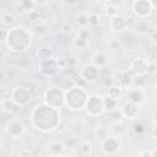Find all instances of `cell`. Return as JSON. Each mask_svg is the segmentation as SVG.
Here are the masks:
<instances>
[{"label":"cell","instance_id":"obj_26","mask_svg":"<svg viewBox=\"0 0 157 157\" xmlns=\"http://www.w3.org/2000/svg\"><path fill=\"white\" fill-rule=\"evenodd\" d=\"M13 9H15V13H20V15H22V13H25V12H26V10H25V7L22 6L21 1L16 2V4L13 5Z\"/></svg>","mask_w":157,"mask_h":157},{"label":"cell","instance_id":"obj_3","mask_svg":"<svg viewBox=\"0 0 157 157\" xmlns=\"http://www.w3.org/2000/svg\"><path fill=\"white\" fill-rule=\"evenodd\" d=\"M139 112H140L139 105H137V104H134V103H130V102L125 103V104L121 105V108H120L121 115H123L124 118H126V119H135V118H137Z\"/></svg>","mask_w":157,"mask_h":157},{"label":"cell","instance_id":"obj_21","mask_svg":"<svg viewBox=\"0 0 157 157\" xmlns=\"http://www.w3.org/2000/svg\"><path fill=\"white\" fill-rule=\"evenodd\" d=\"M105 13H107V16H109L110 18H113L114 16L118 15L117 7H115L113 4H108V6H107V9H105Z\"/></svg>","mask_w":157,"mask_h":157},{"label":"cell","instance_id":"obj_4","mask_svg":"<svg viewBox=\"0 0 157 157\" xmlns=\"http://www.w3.org/2000/svg\"><path fill=\"white\" fill-rule=\"evenodd\" d=\"M126 99L130 103L134 104H140L144 102V91L140 87H134V88H129L126 91Z\"/></svg>","mask_w":157,"mask_h":157},{"label":"cell","instance_id":"obj_10","mask_svg":"<svg viewBox=\"0 0 157 157\" xmlns=\"http://www.w3.org/2000/svg\"><path fill=\"white\" fill-rule=\"evenodd\" d=\"M1 103V109L4 112H7V113H17L18 109H20V105H17L12 98H5V99H1L0 101Z\"/></svg>","mask_w":157,"mask_h":157},{"label":"cell","instance_id":"obj_7","mask_svg":"<svg viewBox=\"0 0 157 157\" xmlns=\"http://www.w3.org/2000/svg\"><path fill=\"white\" fill-rule=\"evenodd\" d=\"M25 131V126L22 123L17 121V120H13L11 123H9V126H7V132L10 136H12L13 139L21 136Z\"/></svg>","mask_w":157,"mask_h":157},{"label":"cell","instance_id":"obj_14","mask_svg":"<svg viewBox=\"0 0 157 157\" xmlns=\"http://www.w3.org/2000/svg\"><path fill=\"white\" fill-rule=\"evenodd\" d=\"M76 22L81 28H87L88 27V13L81 12L76 17Z\"/></svg>","mask_w":157,"mask_h":157},{"label":"cell","instance_id":"obj_5","mask_svg":"<svg viewBox=\"0 0 157 157\" xmlns=\"http://www.w3.org/2000/svg\"><path fill=\"white\" fill-rule=\"evenodd\" d=\"M102 146H103V151L105 153H114L115 151L119 150L120 142L117 136H108L107 139L103 140Z\"/></svg>","mask_w":157,"mask_h":157},{"label":"cell","instance_id":"obj_28","mask_svg":"<svg viewBox=\"0 0 157 157\" xmlns=\"http://www.w3.org/2000/svg\"><path fill=\"white\" fill-rule=\"evenodd\" d=\"M28 18H29L31 21H38V20H39V11L33 10V11L28 12Z\"/></svg>","mask_w":157,"mask_h":157},{"label":"cell","instance_id":"obj_30","mask_svg":"<svg viewBox=\"0 0 157 157\" xmlns=\"http://www.w3.org/2000/svg\"><path fill=\"white\" fill-rule=\"evenodd\" d=\"M18 157H33V155H32V152L29 150H22L18 153Z\"/></svg>","mask_w":157,"mask_h":157},{"label":"cell","instance_id":"obj_16","mask_svg":"<svg viewBox=\"0 0 157 157\" xmlns=\"http://www.w3.org/2000/svg\"><path fill=\"white\" fill-rule=\"evenodd\" d=\"M78 147H80V152H81L83 156H90V155L92 153V151H93L92 145H91L88 141H82Z\"/></svg>","mask_w":157,"mask_h":157},{"label":"cell","instance_id":"obj_22","mask_svg":"<svg viewBox=\"0 0 157 157\" xmlns=\"http://www.w3.org/2000/svg\"><path fill=\"white\" fill-rule=\"evenodd\" d=\"M61 32L64 34H71L74 32V26L70 22H64L61 25Z\"/></svg>","mask_w":157,"mask_h":157},{"label":"cell","instance_id":"obj_37","mask_svg":"<svg viewBox=\"0 0 157 157\" xmlns=\"http://www.w3.org/2000/svg\"><path fill=\"white\" fill-rule=\"evenodd\" d=\"M67 157H72V156H67Z\"/></svg>","mask_w":157,"mask_h":157},{"label":"cell","instance_id":"obj_1","mask_svg":"<svg viewBox=\"0 0 157 157\" xmlns=\"http://www.w3.org/2000/svg\"><path fill=\"white\" fill-rule=\"evenodd\" d=\"M11 98L17 105L22 107L28 103V101L31 99V94L25 87H16L13 91H11Z\"/></svg>","mask_w":157,"mask_h":157},{"label":"cell","instance_id":"obj_6","mask_svg":"<svg viewBox=\"0 0 157 157\" xmlns=\"http://www.w3.org/2000/svg\"><path fill=\"white\" fill-rule=\"evenodd\" d=\"M148 61L144 58H136L132 63H131V70L136 74V75H145L147 74V67H148Z\"/></svg>","mask_w":157,"mask_h":157},{"label":"cell","instance_id":"obj_13","mask_svg":"<svg viewBox=\"0 0 157 157\" xmlns=\"http://www.w3.org/2000/svg\"><path fill=\"white\" fill-rule=\"evenodd\" d=\"M16 22V17L13 12H4L1 15V25L2 26H12Z\"/></svg>","mask_w":157,"mask_h":157},{"label":"cell","instance_id":"obj_25","mask_svg":"<svg viewBox=\"0 0 157 157\" xmlns=\"http://www.w3.org/2000/svg\"><path fill=\"white\" fill-rule=\"evenodd\" d=\"M34 32L37 34H43V33L47 32V26L44 23H38V25L34 26Z\"/></svg>","mask_w":157,"mask_h":157},{"label":"cell","instance_id":"obj_8","mask_svg":"<svg viewBox=\"0 0 157 157\" xmlns=\"http://www.w3.org/2000/svg\"><path fill=\"white\" fill-rule=\"evenodd\" d=\"M109 25H110V28L113 31H117V32L124 31V28L126 27V18L120 16V15H117L113 18H110V23Z\"/></svg>","mask_w":157,"mask_h":157},{"label":"cell","instance_id":"obj_18","mask_svg":"<svg viewBox=\"0 0 157 157\" xmlns=\"http://www.w3.org/2000/svg\"><path fill=\"white\" fill-rule=\"evenodd\" d=\"M110 77L113 78L114 85H119V86H120V85H121V82H123L124 71H123V70H115V71H113V72H112Z\"/></svg>","mask_w":157,"mask_h":157},{"label":"cell","instance_id":"obj_2","mask_svg":"<svg viewBox=\"0 0 157 157\" xmlns=\"http://www.w3.org/2000/svg\"><path fill=\"white\" fill-rule=\"evenodd\" d=\"M151 2L150 1H134L132 2V11L139 17H145L151 12Z\"/></svg>","mask_w":157,"mask_h":157},{"label":"cell","instance_id":"obj_27","mask_svg":"<svg viewBox=\"0 0 157 157\" xmlns=\"http://www.w3.org/2000/svg\"><path fill=\"white\" fill-rule=\"evenodd\" d=\"M90 36H91V32H90V29H87V28H81L80 32H78V37H81V38H83V39H87V40H88Z\"/></svg>","mask_w":157,"mask_h":157},{"label":"cell","instance_id":"obj_23","mask_svg":"<svg viewBox=\"0 0 157 157\" xmlns=\"http://www.w3.org/2000/svg\"><path fill=\"white\" fill-rule=\"evenodd\" d=\"M96 134H97V136H98V139L99 140H104V139H107L108 137V131L104 129V128H98L97 130H96Z\"/></svg>","mask_w":157,"mask_h":157},{"label":"cell","instance_id":"obj_24","mask_svg":"<svg viewBox=\"0 0 157 157\" xmlns=\"http://www.w3.org/2000/svg\"><path fill=\"white\" fill-rule=\"evenodd\" d=\"M147 36L150 37V39H151L153 43L157 44V28L151 27V28L148 29V32H147Z\"/></svg>","mask_w":157,"mask_h":157},{"label":"cell","instance_id":"obj_12","mask_svg":"<svg viewBox=\"0 0 157 157\" xmlns=\"http://www.w3.org/2000/svg\"><path fill=\"white\" fill-rule=\"evenodd\" d=\"M121 94H123V91H121V87L119 85H113L107 91V96L110 97V98H113V99H115V101H119L120 97H121Z\"/></svg>","mask_w":157,"mask_h":157},{"label":"cell","instance_id":"obj_11","mask_svg":"<svg viewBox=\"0 0 157 157\" xmlns=\"http://www.w3.org/2000/svg\"><path fill=\"white\" fill-rule=\"evenodd\" d=\"M118 102L119 101H115L110 97H104L103 98V107H104V110H107L108 113H112V112H115L118 110Z\"/></svg>","mask_w":157,"mask_h":157},{"label":"cell","instance_id":"obj_32","mask_svg":"<svg viewBox=\"0 0 157 157\" xmlns=\"http://www.w3.org/2000/svg\"><path fill=\"white\" fill-rule=\"evenodd\" d=\"M139 157H152V150H145V151H142L139 155Z\"/></svg>","mask_w":157,"mask_h":157},{"label":"cell","instance_id":"obj_34","mask_svg":"<svg viewBox=\"0 0 157 157\" xmlns=\"http://www.w3.org/2000/svg\"><path fill=\"white\" fill-rule=\"evenodd\" d=\"M117 45H118V42H112V43H110V48H112V49H114Z\"/></svg>","mask_w":157,"mask_h":157},{"label":"cell","instance_id":"obj_29","mask_svg":"<svg viewBox=\"0 0 157 157\" xmlns=\"http://www.w3.org/2000/svg\"><path fill=\"white\" fill-rule=\"evenodd\" d=\"M153 74H157V67L155 64H148V67H147V75H153Z\"/></svg>","mask_w":157,"mask_h":157},{"label":"cell","instance_id":"obj_19","mask_svg":"<svg viewBox=\"0 0 157 157\" xmlns=\"http://www.w3.org/2000/svg\"><path fill=\"white\" fill-rule=\"evenodd\" d=\"M99 15L96 12H90L88 13V26L90 27H96L99 25Z\"/></svg>","mask_w":157,"mask_h":157},{"label":"cell","instance_id":"obj_35","mask_svg":"<svg viewBox=\"0 0 157 157\" xmlns=\"http://www.w3.org/2000/svg\"><path fill=\"white\" fill-rule=\"evenodd\" d=\"M150 2H151V6L153 9H157V1H150Z\"/></svg>","mask_w":157,"mask_h":157},{"label":"cell","instance_id":"obj_33","mask_svg":"<svg viewBox=\"0 0 157 157\" xmlns=\"http://www.w3.org/2000/svg\"><path fill=\"white\" fill-rule=\"evenodd\" d=\"M134 130H135V132L140 134V132H142L145 129H144V125H142V124H135V126H134Z\"/></svg>","mask_w":157,"mask_h":157},{"label":"cell","instance_id":"obj_38","mask_svg":"<svg viewBox=\"0 0 157 157\" xmlns=\"http://www.w3.org/2000/svg\"><path fill=\"white\" fill-rule=\"evenodd\" d=\"M40 157H43V156H40Z\"/></svg>","mask_w":157,"mask_h":157},{"label":"cell","instance_id":"obj_20","mask_svg":"<svg viewBox=\"0 0 157 157\" xmlns=\"http://www.w3.org/2000/svg\"><path fill=\"white\" fill-rule=\"evenodd\" d=\"M148 26H147V23L145 22V21H139L137 22V25H136V31L139 32V33H141V34H147V32H148Z\"/></svg>","mask_w":157,"mask_h":157},{"label":"cell","instance_id":"obj_31","mask_svg":"<svg viewBox=\"0 0 157 157\" xmlns=\"http://www.w3.org/2000/svg\"><path fill=\"white\" fill-rule=\"evenodd\" d=\"M103 83H104L105 87L109 88V87H112V86L114 85V81H113V78L109 76V77H105V78H104V82H103Z\"/></svg>","mask_w":157,"mask_h":157},{"label":"cell","instance_id":"obj_36","mask_svg":"<svg viewBox=\"0 0 157 157\" xmlns=\"http://www.w3.org/2000/svg\"><path fill=\"white\" fill-rule=\"evenodd\" d=\"M153 136H155V139L157 140V126H156L155 130H153Z\"/></svg>","mask_w":157,"mask_h":157},{"label":"cell","instance_id":"obj_15","mask_svg":"<svg viewBox=\"0 0 157 157\" xmlns=\"http://www.w3.org/2000/svg\"><path fill=\"white\" fill-rule=\"evenodd\" d=\"M92 61H93V64H94L96 66H103V65H105V63H107V56H105L103 53H97V54L93 55Z\"/></svg>","mask_w":157,"mask_h":157},{"label":"cell","instance_id":"obj_9","mask_svg":"<svg viewBox=\"0 0 157 157\" xmlns=\"http://www.w3.org/2000/svg\"><path fill=\"white\" fill-rule=\"evenodd\" d=\"M48 151H49L50 156H53V157H59V156H61V155L64 153L65 146H64V144L60 142V141H52V142L49 144Z\"/></svg>","mask_w":157,"mask_h":157},{"label":"cell","instance_id":"obj_17","mask_svg":"<svg viewBox=\"0 0 157 157\" xmlns=\"http://www.w3.org/2000/svg\"><path fill=\"white\" fill-rule=\"evenodd\" d=\"M88 45V40L87 39H83L81 37L77 36V38L74 40V47L77 49V50H85Z\"/></svg>","mask_w":157,"mask_h":157}]
</instances>
